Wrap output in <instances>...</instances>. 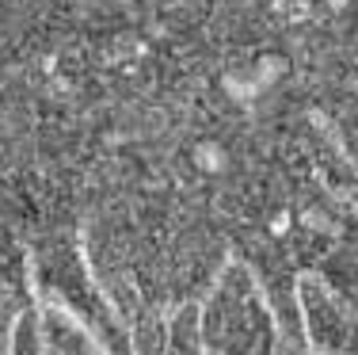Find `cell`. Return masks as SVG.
<instances>
[{"label": "cell", "mask_w": 358, "mask_h": 355, "mask_svg": "<svg viewBox=\"0 0 358 355\" xmlns=\"http://www.w3.org/2000/svg\"><path fill=\"white\" fill-rule=\"evenodd\" d=\"M202 314L187 302V306H179V314L172 321V328H168V355H202Z\"/></svg>", "instance_id": "cell-1"}, {"label": "cell", "mask_w": 358, "mask_h": 355, "mask_svg": "<svg viewBox=\"0 0 358 355\" xmlns=\"http://www.w3.org/2000/svg\"><path fill=\"white\" fill-rule=\"evenodd\" d=\"M168 348V328L152 309H141L138 328H134V351L138 355H164Z\"/></svg>", "instance_id": "cell-2"}]
</instances>
